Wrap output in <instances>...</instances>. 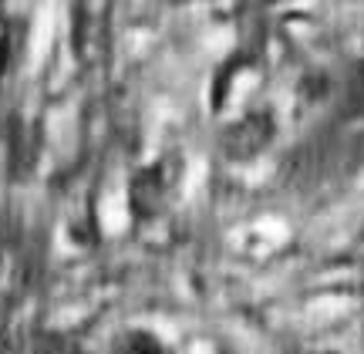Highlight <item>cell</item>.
Returning a JSON list of instances; mask_svg holds the SVG:
<instances>
[{
    "label": "cell",
    "mask_w": 364,
    "mask_h": 354,
    "mask_svg": "<svg viewBox=\"0 0 364 354\" xmlns=\"http://www.w3.org/2000/svg\"><path fill=\"white\" fill-rule=\"evenodd\" d=\"M270 142V118H247L243 125H236L226 139V149L233 152V159H247L257 149Z\"/></svg>",
    "instance_id": "cell-1"
}]
</instances>
